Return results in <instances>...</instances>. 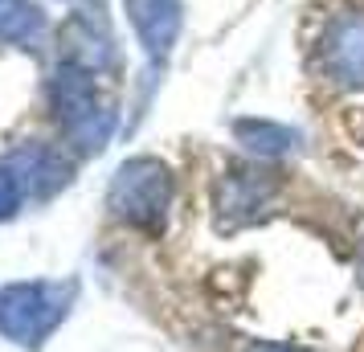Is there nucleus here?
Masks as SVG:
<instances>
[{
  "label": "nucleus",
  "instance_id": "0eeeda50",
  "mask_svg": "<svg viewBox=\"0 0 364 352\" xmlns=\"http://www.w3.org/2000/svg\"><path fill=\"white\" fill-rule=\"evenodd\" d=\"M13 176L21 181V188L29 193V197H50L58 188L70 181V164L50 148H25L13 156Z\"/></svg>",
  "mask_w": 364,
  "mask_h": 352
},
{
  "label": "nucleus",
  "instance_id": "7ed1b4c3",
  "mask_svg": "<svg viewBox=\"0 0 364 352\" xmlns=\"http://www.w3.org/2000/svg\"><path fill=\"white\" fill-rule=\"evenodd\" d=\"M107 201L115 209V218H123L127 225L160 230L172 205V176L156 156H135L127 164H119Z\"/></svg>",
  "mask_w": 364,
  "mask_h": 352
},
{
  "label": "nucleus",
  "instance_id": "20e7f679",
  "mask_svg": "<svg viewBox=\"0 0 364 352\" xmlns=\"http://www.w3.org/2000/svg\"><path fill=\"white\" fill-rule=\"evenodd\" d=\"M70 311V287L13 283L0 291V332L17 344H41Z\"/></svg>",
  "mask_w": 364,
  "mask_h": 352
},
{
  "label": "nucleus",
  "instance_id": "423d86ee",
  "mask_svg": "<svg viewBox=\"0 0 364 352\" xmlns=\"http://www.w3.org/2000/svg\"><path fill=\"white\" fill-rule=\"evenodd\" d=\"M123 9L132 17L144 53H148L151 62H164L168 50L181 37V21H184L181 0H123Z\"/></svg>",
  "mask_w": 364,
  "mask_h": 352
},
{
  "label": "nucleus",
  "instance_id": "9b49d317",
  "mask_svg": "<svg viewBox=\"0 0 364 352\" xmlns=\"http://www.w3.org/2000/svg\"><path fill=\"white\" fill-rule=\"evenodd\" d=\"M21 197H25V188H21V181L13 176V168H0V221L17 213Z\"/></svg>",
  "mask_w": 364,
  "mask_h": 352
},
{
  "label": "nucleus",
  "instance_id": "39448f33",
  "mask_svg": "<svg viewBox=\"0 0 364 352\" xmlns=\"http://www.w3.org/2000/svg\"><path fill=\"white\" fill-rule=\"evenodd\" d=\"M274 193H279V176L274 172L233 164L217 181V225L221 230H237V225L254 221L270 205Z\"/></svg>",
  "mask_w": 364,
  "mask_h": 352
},
{
  "label": "nucleus",
  "instance_id": "f257e3e1",
  "mask_svg": "<svg viewBox=\"0 0 364 352\" xmlns=\"http://www.w3.org/2000/svg\"><path fill=\"white\" fill-rule=\"evenodd\" d=\"M50 99H53V111H58V123H62V132H66V139L74 148L78 151L107 148V139L115 132V111L99 99L95 74L62 62V70L53 74Z\"/></svg>",
  "mask_w": 364,
  "mask_h": 352
},
{
  "label": "nucleus",
  "instance_id": "1a4fd4ad",
  "mask_svg": "<svg viewBox=\"0 0 364 352\" xmlns=\"http://www.w3.org/2000/svg\"><path fill=\"white\" fill-rule=\"evenodd\" d=\"M233 135H237V144H246L258 156H279V151H291L299 144V132L282 127V123H270V119H237Z\"/></svg>",
  "mask_w": 364,
  "mask_h": 352
},
{
  "label": "nucleus",
  "instance_id": "f03ea898",
  "mask_svg": "<svg viewBox=\"0 0 364 352\" xmlns=\"http://www.w3.org/2000/svg\"><path fill=\"white\" fill-rule=\"evenodd\" d=\"M311 66L336 90H364V9H331L319 21Z\"/></svg>",
  "mask_w": 364,
  "mask_h": 352
},
{
  "label": "nucleus",
  "instance_id": "6e6552de",
  "mask_svg": "<svg viewBox=\"0 0 364 352\" xmlns=\"http://www.w3.org/2000/svg\"><path fill=\"white\" fill-rule=\"evenodd\" d=\"M62 46H66V66H78L86 74H99L115 62V50H111V37L95 33V21L86 17H74L66 25V33H62Z\"/></svg>",
  "mask_w": 364,
  "mask_h": 352
},
{
  "label": "nucleus",
  "instance_id": "9d476101",
  "mask_svg": "<svg viewBox=\"0 0 364 352\" xmlns=\"http://www.w3.org/2000/svg\"><path fill=\"white\" fill-rule=\"evenodd\" d=\"M46 29V17L33 0H0V37L4 41H33Z\"/></svg>",
  "mask_w": 364,
  "mask_h": 352
},
{
  "label": "nucleus",
  "instance_id": "f8f14e48",
  "mask_svg": "<svg viewBox=\"0 0 364 352\" xmlns=\"http://www.w3.org/2000/svg\"><path fill=\"white\" fill-rule=\"evenodd\" d=\"M246 352H307V348H291V344H250Z\"/></svg>",
  "mask_w": 364,
  "mask_h": 352
}]
</instances>
